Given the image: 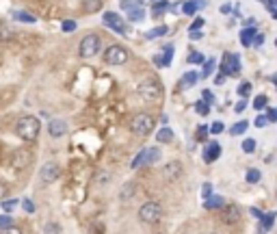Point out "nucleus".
Wrapping results in <instances>:
<instances>
[{
  "label": "nucleus",
  "mask_w": 277,
  "mask_h": 234,
  "mask_svg": "<svg viewBox=\"0 0 277 234\" xmlns=\"http://www.w3.org/2000/svg\"><path fill=\"white\" fill-rule=\"evenodd\" d=\"M39 130H42V122H39L37 117H20L18 124H15V132H18L20 139L24 141H35L39 137Z\"/></svg>",
  "instance_id": "f257e3e1"
},
{
  "label": "nucleus",
  "mask_w": 277,
  "mask_h": 234,
  "mask_svg": "<svg viewBox=\"0 0 277 234\" xmlns=\"http://www.w3.org/2000/svg\"><path fill=\"white\" fill-rule=\"evenodd\" d=\"M138 95L148 102V104H154V102H160L162 100V85L158 83V80L154 78H148V80H141L136 87Z\"/></svg>",
  "instance_id": "f03ea898"
},
{
  "label": "nucleus",
  "mask_w": 277,
  "mask_h": 234,
  "mask_svg": "<svg viewBox=\"0 0 277 234\" xmlns=\"http://www.w3.org/2000/svg\"><path fill=\"white\" fill-rule=\"evenodd\" d=\"M154 126H156V122H154V117L148 115V113H136V115L130 119V130L138 137H148L154 130Z\"/></svg>",
  "instance_id": "7ed1b4c3"
},
{
  "label": "nucleus",
  "mask_w": 277,
  "mask_h": 234,
  "mask_svg": "<svg viewBox=\"0 0 277 234\" xmlns=\"http://www.w3.org/2000/svg\"><path fill=\"white\" fill-rule=\"evenodd\" d=\"M138 219L143 223H158L162 219V206L158 202H145L138 211Z\"/></svg>",
  "instance_id": "20e7f679"
},
{
  "label": "nucleus",
  "mask_w": 277,
  "mask_h": 234,
  "mask_svg": "<svg viewBox=\"0 0 277 234\" xmlns=\"http://www.w3.org/2000/svg\"><path fill=\"white\" fill-rule=\"evenodd\" d=\"M219 72L225 76H238L240 74V56L236 52H225L221 65H219Z\"/></svg>",
  "instance_id": "39448f33"
},
{
  "label": "nucleus",
  "mask_w": 277,
  "mask_h": 234,
  "mask_svg": "<svg viewBox=\"0 0 277 234\" xmlns=\"http://www.w3.org/2000/svg\"><path fill=\"white\" fill-rule=\"evenodd\" d=\"M128 50L124 46H109L107 50H104V63H109V65H124L128 61Z\"/></svg>",
  "instance_id": "423d86ee"
},
{
  "label": "nucleus",
  "mask_w": 277,
  "mask_h": 234,
  "mask_svg": "<svg viewBox=\"0 0 277 234\" xmlns=\"http://www.w3.org/2000/svg\"><path fill=\"white\" fill-rule=\"evenodd\" d=\"M158 158H160V150H158V148H145V150H141V152H138V154L134 156V160H132V169L145 167V165H152V163H156Z\"/></svg>",
  "instance_id": "0eeeda50"
},
{
  "label": "nucleus",
  "mask_w": 277,
  "mask_h": 234,
  "mask_svg": "<svg viewBox=\"0 0 277 234\" xmlns=\"http://www.w3.org/2000/svg\"><path fill=\"white\" fill-rule=\"evenodd\" d=\"M78 52H80V56H83V59L95 56L97 52H100V37H97V35H87L83 42H80Z\"/></svg>",
  "instance_id": "6e6552de"
},
{
  "label": "nucleus",
  "mask_w": 277,
  "mask_h": 234,
  "mask_svg": "<svg viewBox=\"0 0 277 234\" xmlns=\"http://www.w3.org/2000/svg\"><path fill=\"white\" fill-rule=\"evenodd\" d=\"M32 160H35V154H32V150H28V148H18L11 154V165L15 169H26Z\"/></svg>",
  "instance_id": "1a4fd4ad"
},
{
  "label": "nucleus",
  "mask_w": 277,
  "mask_h": 234,
  "mask_svg": "<svg viewBox=\"0 0 277 234\" xmlns=\"http://www.w3.org/2000/svg\"><path fill=\"white\" fill-rule=\"evenodd\" d=\"M182 176V163L180 160H169V163L162 167V178H165L167 182H174Z\"/></svg>",
  "instance_id": "9d476101"
},
{
  "label": "nucleus",
  "mask_w": 277,
  "mask_h": 234,
  "mask_svg": "<svg viewBox=\"0 0 277 234\" xmlns=\"http://www.w3.org/2000/svg\"><path fill=\"white\" fill-rule=\"evenodd\" d=\"M104 24H107L109 28L115 30V33H119V35H126V33H128L126 24L121 22L119 15H117V13H113V11H107V13H104Z\"/></svg>",
  "instance_id": "9b49d317"
},
{
  "label": "nucleus",
  "mask_w": 277,
  "mask_h": 234,
  "mask_svg": "<svg viewBox=\"0 0 277 234\" xmlns=\"http://www.w3.org/2000/svg\"><path fill=\"white\" fill-rule=\"evenodd\" d=\"M221 219H223V223H227V225L238 223V221H240V208L236 206V204H225V206L221 208Z\"/></svg>",
  "instance_id": "f8f14e48"
},
{
  "label": "nucleus",
  "mask_w": 277,
  "mask_h": 234,
  "mask_svg": "<svg viewBox=\"0 0 277 234\" xmlns=\"http://www.w3.org/2000/svg\"><path fill=\"white\" fill-rule=\"evenodd\" d=\"M61 176V167L56 165V163H46L44 167H42V172H39V178H42L46 184H50V182H54L56 178H59Z\"/></svg>",
  "instance_id": "ddd939ff"
},
{
  "label": "nucleus",
  "mask_w": 277,
  "mask_h": 234,
  "mask_svg": "<svg viewBox=\"0 0 277 234\" xmlns=\"http://www.w3.org/2000/svg\"><path fill=\"white\" fill-rule=\"evenodd\" d=\"M219 156H221V145H219L217 141L208 143L206 150H203V160H206V163H215Z\"/></svg>",
  "instance_id": "4468645a"
},
{
  "label": "nucleus",
  "mask_w": 277,
  "mask_h": 234,
  "mask_svg": "<svg viewBox=\"0 0 277 234\" xmlns=\"http://www.w3.org/2000/svg\"><path fill=\"white\" fill-rule=\"evenodd\" d=\"M258 35V28L256 26H245L240 30V44L245 46V48H251L254 46V39Z\"/></svg>",
  "instance_id": "2eb2a0df"
},
{
  "label": "nucleus",
  "mask_w": 277,
  "mask_h": 234,
  "mask_svg": "<svg viewBox=\"0 0 277 234\" xmlns=\"http://www.w3.org/2000/svg\"><path fill=\"white\" fill-rule=\"evenodd\" d=\"M203 7H206V0H186V3H182V13L195 15L199 9H203Z\"/></svg>",
  "instance_id": "dca6fc26"
},
{
  "label": "nucleus",
  "mask_w": 277,
  "mask_h": 234,
  "mask_svg": "<svg viewBox=\"0 0 277 234\" xmlns=\"http://www.w3.org/2000/svg\"><path fill=\"white\" fill-rule=\"evenodd\" d=\"M48 130H50L52 137H63L67 132V122H65V119H52V122L48 124Z\"/></svg>",
  "instance_id": "f3484780"
},
{
  "label": "nucleus",
  "mask_w": 277,
  "mask_h": 234,
  "mask_svg": "<svg viewBox=\"0 0 277 234\" xmlns=\"http://www.w3.org/2000/svg\"><path fill=\"white\" fill-rule=\"evenodd\" d=\"M171 9H174V7H171L169 0H156V3L152 5V15H154V18H160L162 13H167Z\"/></svg>",
  "instance_id": "a211bd4d"
},
{
  "label": "nucleus",
  "mask_w": 277,
  "mask_h": 234,
  "mask_svg": "<svg viewBox=\"0 0 277 234\" xmlns=\"http://www.w3.org/2000/svg\"><path fill=\"white\" fill-rule=\"evenodd\" d=\"M225 206V199L221 195H210L208 199H203V208H208V211H221V208Z\"/></svg>",
  "instance_id": "6ab92c4d"
},
{
  "label": "nucleus",
  "mask_w": 277,
  "mask_h": 234,
  "mask_svg": "<svg viewBox=\"0 0 277 234\" xmlns=\"http://www.w3.org/2000/svg\"><path fill=\"white\" fill-rule=\"evenodd\" d=\"M199 78H201L199 72H186V74L182 76V80H180V87H182V89H189V87H193Z\"/></svg>",
  "instance_id": "aec40b11"
},
{
  "label": "nucleus",
  "mask_w": 277,
  "mask_h": 234,
  "mask_svg": "<svg viewBox=\"0 0 277 234\" xmlns=\"http://www.w3.org/2000/svg\"><path fill=\"white\" fill-rule=\"evenodd\" d=\"M275 213H266L264 217H262V223H260V228H258V234H266L268 230L273 228V223H275Z\"/></svg>",
  "instance_id": "412c9836"
},
{
  "label": "nucleus",
  "mask_w": 277,
  "mask_h": 234,
  "mask_svg": "<svg viewBox=\"0 0 277 234\" xmlns=\"http://www.w3.org/2000/svg\"><path fill=\"white\" fill-rule=\"evenodd\" d=\"M134 193H136V184H134V182H128V184H124V187H121V191H119V199L128 202V199H132Z\"/></svg>",
  "instance_id": "4be33fe9"
},
{
  "label": "nucleus",
  "mask_w": 277,
  "mask_h": 234,
  "mask_svg": "<svg viewBox=\"0 0 277 234\" xmlns=\"http://www.w3.org/2000/svg\"><path fill=\"white\" fill-rule=\"evenodd\" d=\"M156 141H158V143H169V141H174V130H171V128H167V126H162L160 130L156 132Z\"/></svg>",
  "instance_id": "5701e85b"
},
{
  "label": "nucleus",
  "mask_w": 277,
  "mask_h": 234,
  "mask_svg": "<svg viewBox=\"0 0 277 234\" xmlns=\"http://www.w3.org/2000/svg\"><path fill=\"white\" fill-rule=\"evenodd\" d=\"M251 107H254L256 111H264V109H268V98L264 93H260V95H256V98H254Z\"/></svg>",
  "instance_id": "b1692460"
},
{
  "label": "nucleus",
  "mask_w": 277,
  "mask_h": 234,
  "mask_svg": "<svg viewBox=\"0 0 277 234\" xmlns=\"http://www.w3.org/2000/svg\"><path fill=\"white\" fill-rule=\"evenodd\" d=\"M13 18L20 20V22H24V24H35V22H37L35 15H30V13H26V11H13Z\"/></svg>",
  "instance_id": "393cba45"
},
{
  "label": "nucleus",
  "mask_w": 277,
  "mask_h": 234,
  "mask_svg": "<svg viewBox=\"0 0 277 234\" xmlns=\"http://www.w3.org/2000/svg\"><path fill=\"white\" fill-rule=\"evenodd\" d=\"M249 128V122H245V119H243V122H236L232 128H230V135L232 137H238V135H243Z\"/></svg>",
  "instance_id": "a878e982"
},
{
  "label": "nucleus",
  "mask_w": 277,
  "mask_h": 234,
  "mask_svg": "<svg viewBox=\"0 0 277 234\" xmlns=\"http://www.w3.org/2000/svg\"><path fill=\"white\" fill-rule=\"evenodd\" d=\"M100 7H102V0H85V13H95V11H100Z\"/></svg>",
  "instance_id": "bb28decb"
},
{
  "label": "nucleus",
  "mask_w": 277,
  "mask_h": 234,
  "mask_svg": "<svg viewBox=\"0 0 277 234\" xmlns=\"http://www.w3.org/2000/svg\"><path fill=\"white\" fill-rule=\"evenodd\" d=\"M128 18H130V22H141L143 18H145V11L141 9V7H134V9H130V13H128Z\"/></svg>",
  "instance_id": "cd10ccee"
},
{
  "label": "nucleus",
  "mask_w": 277,
  "mask_h": 234,
  "mask_svg": "<svg viewBox=\"0 0 277 234\" xmlns=\"http://www.w3.org/2000/svg\"><path fill=\"white\" fill-rule=\"evenodd\" d=\"M167 26H158V28H152L145 33V39H156V37H162V35H167Z\"/></svg>",
  "instance_id": "c85d7f7f"
},
{
  "label": "nucleus",
  "mask_w": 277,
  "mask_h": 234,
  "mask_svg": "<svg viewBox=\"0 0 277 234\" xmlns=\"http://www.w3.org/2000/svg\"><path fill=\"white\" fill-rule=\"evenodd\" d=\"M13 28H9L7 24H0V42H9V39H13Z\"/></svg>",
  "instance_id": "c756f323"
},
{
  "label": "nucleus",
  "mask_w": 277,
  "mask_h": 234,
  "mask_svg": "<svg viewBox=\"0 0 277 234\" xmlns=\"http://www.w3.org/2000/svg\"><path fill=\"white\" fill-rule=\"evenodd\" d=\"M256 150H258V141L256 139H245V141H243V152H245V154H254Z\"/></svg>",
  "instance_id": "7c9ffc66"
},
{
  "label": "nucleus",
  "mask_w": 277,
  "mask_h": 234,
  "mask_svg": "<svg viewBox=\"0 0 277 234\" xmlns=\"http://www.w3.org/2000/svg\"><path fill=\"white\" fill-rule=\"evenodd\" d=\"M260 178H262V174H260V169H247V182L249 184H258L260 182Z\"/></svg>",
  "instance_id": "2f4dec72"
},
{
  "label": "nucleus",
  "mask_w": 277,
  "mask_h": 234,
  "mask_svg": "<svg viewBox=\"0 0 277 234\" xmlns=\"http://www.w3.org/2000/svg\"><path fill=\"white\" fill-rule=\"evenodd\" d=\"M251 89H254V87H251V83H249V80H245V83H240V85H238V89H236V91H238L240 98H249Z\"/></svg>",
  "instance_id": "473e14b6"
},
{
  "label": "nucleus",
  "mask_w": 277,
  "mask_h": 234,
  "mask_svg": "<svg viewBox=\"0 0 277 234\" xmlns=\"http://www.w3.org/2000/svg\"><path fill=\"white\" fill-rule=\"evenodd\" d=\"M44 234H61V225L56 221H48L44 225Z\"/></svg>",
  "instance_id": "72a5a7b5"
},
{
  "label": "nucleus",
  "mask_w": 277,
  "mask_h": 234,
  "mask_svg": "<svg viewBox=\"0 0 277 234\" xmlns=\"http://www.w3.org/2000/svg\"><path fill=\"white\" fill-rule=\"evenodd\" d=\"M195 111H197L199 115H208V113H210V104L206 100H199V102H195Z\"/></svg>",
  "instance_id": "f704fd0d"
},
{
  "label": "nucleus",
  "mask_w": 277,
  "mask_h": 234,
  "mask_svg": "<svg viewBox=\"0 0 277 234\" xmlns=\"http://www.w3.org/2000/svg\"><path fill=\"white\" fill-rule=\"evenodd\" d=\"M213 70H215V61H213V59H208L206 63H203V72H201V78H208L210 74H213Z\"/></svg>",
  "instance_id": "c9c22d12"
},
{
  "label": "nucleus",
  "mask_w": 277,
  "mask_h": 234,
  "mask_svg": "<svg viewBox=\"0 0 277 234\" xmlns=\"http://www.w3.org/2000/svg\"><path fill=\"white\" fill-rule=\"evenodd\" d=\"M189 63H195V65L199 63V65H201V63H206V59H203L201 52H191V54H189Z\"/></svg>",
  "instance_id": "e433bc0d"
},
{
  "label": "nucleus",
  "mask_w": 277,
  "mask_h": 234,
  "mask_svg": "<svg viewBox=\"0 0 277 234\" xmlns=\"http://www.w3.org/2000/svg\"><path fill=\"white\" fill-rule=\"evenodd\" d=\"M208 132H210V128L208 126H199L197 128V132H195V137H197V141H203L208 137Z\"/></svg>",
  "instance_id": "4c0bfd02"
},
{
  "label": "nucleus",
  "mask_w": 277,
  "mask_h": 234,
  "mask_svg": "<svg viewBox=\"0 0 277 234\" xmlns=\"http://www.w3.org/2000/svg\"><path fill=\"white\" fill-rule=\"evenodd\" d=\"M9 225H13V219L9 215H0V230H5V228H9Z\"/></svg>",
  "instance_id": "58836bf2"
},
{
  "label": "nucleus",
  "mask_w": 277,
  "mask_h": 234,
  "mask_svg": "<svg viewBox=\"0 0 277 234\" xmlns=\"http://www.w3.org/2000/svg\"><path fill=\"white\" fill-rule=\"evenodd\" d=\"M266 124H271V122H268V115H258V117H256V122H254L256 128H264Z\"/></svg>",
  "instance_id": "ea45409f"
},
{
  "label": "nucleus",
  "mask_w": 277,
  "mask_h": 234,
  "mask_svg": "<svg viewBox=\"0 0 277 234\" xmlns=\"http://www.w3.org/2000/svg\"><path fill=\"white\" fill-rule=\"evenodd\" d=\"M225 130V124L223 122H215L213 126H210V132H213V135H221Z\"/></svg>",
  "instance_id": "a19ab883"
},
{
  "label": "nucleus",
  "mask_w": 277,
  "mask_h": 234,
  "mask_svg": "<svg viewBox=\"0 0 277 234\" xmlns=\"http://www.w3.org/2000/svg\"><path fill=\"white\" fill-rule=\"evenodd\" d=\"M63 30H65V33H74V30H76V22L74 20H65L63 22Z\"/></svg>",
  "instance_id": "79ce46f5"
},
{
  "label": "nucleus",
  "mask_w": 277,
  "mask_h": 234,
  "mask_svg": "<svg viewBox=\"0 0 277 234\" xmlns=\"http://www.w3.org/2000/svg\"><path fill=\"white\" fill-rule=\"evenodd\" d=\"M210 195H213V184L206 182V184L201 187V197H203V199H208Z\"/></svg>",
  "instance_id": "37998d69"
},
{
  "label": "nucleus",
  "mask_w": 277,
  "mask_h": 234,
  "mask_svg": "<svg viewBox=\"0 0 277 234\" xmlns=\"http://www.w3.org/2000/svg\"><path fill=\"white\" fill-rule=\"evenodd\" d=\"M15 206H18V199H7V202H3V208H5L7 213H11Z\"/></svg>",
  "instance_id": "c03bdc74"
},
{
  "label": "nucleus",
  "mask_w": 277,
  "mask_h": 234,
  "mask_svg": "<svg viewBox=\"0 0 277 234\" xmlns=\"http://www.w3.org/2000/svg\"><path fill=\"white\" fill-rule=\"evenodd\" d=\"M264 7H266L268 13H275V11H277V0H266Z\"/></svg>",
  "instance_id": "a18cd8bd"
},
{
  "label": "nucleus",
  "mask_w": 277,
  "mask_h": 234,
  "mask_svg": "<svg viewBox=\"0 0 277 234\" xmlns=\"http://www.w3.org/2000/svg\"><path fill=\"white\" fill-rule=\"evenodd\" d=\"M0 234H24V232L18 228V225H9V228H5Z\"/></svg>",
  "instance_id": "49530a36"
},
{
  "label": "nucleus",
  "mask_w": 277,
  "mask_h": 234,
  "mask_svg": "<svg viewBox=\"0 0 277 234\" xmlns=\"http://www.w3.org/2000/svg\"><path fill=\"white\" fill-rule=\"evenodd\" d=\"M203 22H206V20H203V18H195V22L191 24V30H201V26H203Z\"/></svg>",
  "instance_id": "de8ad7c7"
},
{
  "label": "nucleus",
  "mask_w": 277,
  "mask_h": 234,
  "mask_svg": "<svg viewBox=\"0 0 277 234\" xmlns=\"http://www.w3.org/2000/svg\"><path fill=\"white\" fill-rule=\"evenodd\" d=\"M201 100H206L208 104H213V102H215V95L210 93L208 89H203V93H201Z\"/></svg>",
  "instance_id": "09e8293b"
},
{
  "label": "nucleus",
  "mask_w": 277,
  "mask_h": 234,
  "mask_svg": "<svg viewBox=\"0 0 277 234\" xmlns=\"http://www.w3.org/2000/svg\"><path fill=\"white\" fill-rule=\"evenodd\" d=\"M245 109H247V100H245V98H243L240 102H236V107H234V111H236V113H243Z\"/></svg>",
  "instance_id": "8fccbe9b"
},
{
  "label": "nucleus",
  "mask_w": 277,
  "mask_h": 234,
  "mask_svg": "<svg viewBox=\"0 0 277 234\" xmlns=\"http://www.w3.org/2000/svg\"><path fill=\"white\" fill-rule=\"evenodd\" d=\"M5 195H9V187H7L5 182H0V202L5 199Z\"/></svg>",
  "instance_id": "3c124183"
},
{
  "label": "nucleus",
  "mask_w": 277,
  "mask_h": 234,
  "mask_svg": "<svg viewBox=\"0 0 277 234\" xmlns=\"http://www.w3.org/2000/svg\"><path fill=\"white\" fill-rule=\"evenodd\" d=\"M24 211H26V213H35V206H32L30 199H24Z\"/></svg>",
  "instance_id": "603ef678"
},
{
  "label": "nucleus",
  "mask_w": 277,
  "mask_h": 234,
  "mask_svg": "<svg viewBox=\"0 0 277 234\" xmlns=\"http://www.w3.org/2000/svg\"><path fill=\"white\" fill-rule=\"evenodd\" d=\"M268 122H277V109H268Z\"/></svg>",
  "instance_id": "864d4df0"
},
{
  "label": "nucleus",
  "mask_w": 277,
  "mask_h": 234,
  "mask_svg": "<svg viewBox=\"0 0 277 234\" xmlns=\"http://www.w3.org/2000/svg\"><path fill=\"white\" fill-rule=\"evenodd\" d=\"M262 44H264V35H262V33H258L256 39H254V46L258 48V46H262Z\"/></svg>",
  "instance_id": "5fc2aeb1"
},
{
  "label": "nucleus",
  "mask_w": 277,
  "mask_h": 234,
  "mask_svg": "<svg viewBox=\"0 0 277 234\" xmlns=\"http://www.w3.org/2000/svg\"><path fill=\"white\" fill-rule=\"evenodd\" d=\"M251 215H254L256 217V219H262V217H264V213L262 211H260V208H251V211H249Z\"/></svg>",
  "instance_id": "6e6d98bb"
},
{
  "label": "nucleus",
  "mask_w": 277,
  "mask_h": 234,
  "mask_svg": "<svg viewBox=\"0 0 277 234\" xmlns=\"http://www.w3.org/2000/svg\"><path fill=\"white\" fill-rule=\"evenodd\" d=\"M97 182H109V174H97Z\"/></svg>",
  "instance_id": "4d7b16f0"
},
{
  "label": "nucleus",
  "mask_w": 277,
  "mask_h": 234,
  "mask_svg": "<svg viewBox=\"0 0 277 234\" xmlns=\"http://www.w3.org/2000/svg\"><path fill=\"white\" fill-rule=\"evenodd\" d=\"M191 39H201V30H191Z\"/></svg>",
  "instance_id": "13d9d810"
},
{
  "label": "nucleus",
  "mask_w": 277,
  "mask_h": 234,
  "mask_svg": "<svg viewBox=\"0 0 277 234\" xmlns=\"http://www.w3.org/2000/svg\"><path fill=\"white\" fill-rule=\"evenodd\" d=\"M215 83H217V85H223V83H225V74H221V76H217V78H215Z\"/></svg>",
  "instance_id": "bf43d9fd"
},
{
  "label": "nucleus",
  "mask_w": 277,
  "mask_h": 234,
  "mask_svg": "<svg viewBox=\"0 0 277 234\" xmlns=\"http://www.w3.org/2000/svg\"><path fill=\"white\" fill-rule=\"evenodd\" d=\"M230 11H232L230 5H223V7H221V13H230Z\"/></svg>",
  "instance_id": "052dcab7"
},
{
  "label": "nucleus",
  "mask_w": 277,
  "mask_h": 234,
  "mask_svg": "<svg viewBox=\"0 0 277 234\" xmlns=\"http://www.w3.org/2000/svg\"><path fill=\"white\" fill-rule=\"evenodd\" d=\"M271 83H273V85H277V72H275V74L271 76Z\"/></svg>",
  "instance_id": "680f3d73"
},
{
  "label": "nucleus",
  "mask_w": 277,
  "mask_h": 234,
  "mask_svg": "<svg viewBox=\"0 0 277 234\" xmlns=\"http://www.w3.org/2000/svg\"><path fill=\"white\" fill-rule=\"evenodd\" d=\"M271 15H273V20H277V11H275V13H271Z\"/></svg>",
  "instance_id": "e2e57ef3"
},
{
  "label": "nucleus",
  "mask_w": 277,
  "mask_h": 234,
  "mask_svg": "<svg viewBox=\"0 0 277 234\" xmlns=\"http://www.w3.org/2000/svg\"><path fill=\"white\" fill-rule=\"evenodd\" d=\"M275 46H277V39H275Z\"/></svg>",
  "instance_id": "0e129e2a"
},
{
  "label": "nucleus",
  "mask_w": 277,
  "mask_h": 234,
  "mask_svg": "<svg viewBox=\"0 0 277 234\" xmlns=\"http://www.w3.org/2000/svg\"><path fill=\"white\" fill-rule=\"evenodd\" d=\"M264 3H266V0H264Z\"/></svg>",
  "instance_id": "69168bd1"
}]
</instances>
